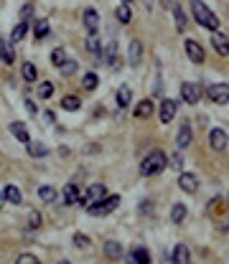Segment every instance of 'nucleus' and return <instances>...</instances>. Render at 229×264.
<instances>
[{
  "label": "nucleus",
  "mask_w": 229,
  "mask_h": 264,
  "mask_svg": "<svg viewBox=\"0 0 229 264\" xmlns=\"http://www.w3.org/2000/svg\"><path fill=\"white\" fill-rule=\"evenodd\" d=\"M189 5H191V15H194V20H196L199 26L209 28L212 33L219 31V18L209 10V5H206L204 0H189Z\"/></svg>",
  "instance_id": "f257e3e1"
},
{
  "label": "nucleus",
  "mask_w": 229,
  "mask_h": 264,
  "mask_svg": "<svg viewBox=\"0 0 229 264\" xmlns=\"http://www.w3.org/2000/svg\"><path fill=\"white\" fill-rule=\"evenodd\" d=\"M165 165H168L165 152H163V150H153V152L145 155V160L140 163V173H143V175H155V173H163Z\"/></svg>",
  "instance_id": "f03ea898"
},
{
  "label": "nucleus",
  "mask_w": 229,
  "mask_h": 264,
  "mask_svg": "<svg viewBox=\"0 0 229 264\" xmlns=\"http://www.w3.org/2000/svg\"><path fill=\"white\" fill-rule=\"evenodd\" d=\"M117 206H120V196H107L105 201L89 206V216H107V213H112Z\"/></svg>",
  "instance_id": "7ed1b4c3"
},
{
  "label": "nucleus",
  "mask_w": 229,
  "mask_h": 264,
  "mask_svg": "<svg viewBox=\"0 0 229 264\" xmlns=\"http://www.w3.org/2000/svg\"><path fill=\"white\" fill-rule=\"evenodd\" d=\"M206 97H209V102H214V104H227L229 102V84H224V81L212 84V86L206 89Z\"/></svg>",
  "instance_id": "20e7f679"
},
{
  "label": "nucleus",
  "mask_w": 229,
  "mask_h": 264,
  "mask_svg": "<svg viewBox=\"0 0 229 264\" xmlns=\"http://www.w3.org/2000/svg\"><path fill=\"white\" fill-rule=\"evenodd\" d=\"M105 198H107V188H105L102 183H92V186L87 188V193L81 196V203L94 206V203H99V201H105Z\"/></svg>",
  "instance_id": "39448f33"
},
{
  "label": "nucleus",
  "mask_w": 229,
  "mask_h": 264,
  "mask_svg": "<svg viewBox=\"0 0 229 264\" xmlns=\"http://www.w3.org/2000/svg\"><path fill=\"white\" fill-rule=\"evenodd\" d=\"M181 97H183L186 104H199V99H201V86L194 84V81H183V84H181Z\"/></svg>",
  "instance_id": "423d86ee"
},
{
  "label": "nucleus",
  "mask_w": 229,
  "mask_h": 264,
  "mask_svg": "<svg viewBox=\"0 0 229 264\" xmlns=\"http://www.w3.org/2000/svg\"><path fill=\"white\" fill-rule=\"evenodd\" d=\"M209 145H212V150L222 152V150H224V147L229 145L227 132L222 130V127H212V130H209Z\"/></svg>",
  "instance_id": "0eeeda50"
},
{
  "label": "nucleus",
  "mask_w": 229,
  "mask_h": 264,
  "mask_svg": "<svg viewBox=\"0 0 229 264\" xmlns=\"http://www.w3.org/2000/svg\"><path fill=\"white\" fill-rule=\"evenodd\" d=\"M183 49H186V56H189V61L191 64H204V59H206V54H204V49H201V43H196V41H186L183 43Z\"/></svg>",
  "instance_id": "6e6552de"
},
{
  "label": "nucleus",
  "mask_w": 229,
  "mask_h": 264,
  "mask_svg": "<svg viewBox=\"0 0 229 264\" xmlns=\"http://www.w3.org/2000/svg\"><path fill=\"white\" fill-rule=\"evenodd\" d=\"M176 112H178V102H173V99H163V102H160V109H158V117H160L163 125H168V122L176 117Z\"/></svg>",
  "instance_id": "1a4fd4ad"
},
{
  "label": "nucleus",
  "mask_w": 229,
  "mask_h": 264,
  "mask_svg": "<svg viewBox=\"0 0 229 264\" xmlns=\"http://www.w3.org/2000/svg\"><path fill=\"white\" fill-rule=\"evenodd\" d=\"M178 186H181L183 193H196V191H199V178H196V173H181V175H178Z\"/></svg>",
  "instance_id": "9d476101"
},
{
  "label": "nucleus",
  "mask_w": 229,
  "mask_h": 264,
  "mask_svg": "<svg viewBox=\"0 0 229 264\" xmlns=\"http://www.w3.org/2000/svg\"><path fill=\"white\" fill-rule=\"evenodd\" d=\"M212 46H214V51H217L219 56H229V38L222 31L212 33Z\"/></svg>",
  "instance_id": "9b49d317"
},
{
  "label": "nucleus",
  "mask_w": 229,
  "mask_h": 264,
  "mask_svg": "<svg viewBox=\"0 0 229 264\" xmlns=\"http://www.w3.org/2000/svg\"><path fill=\"white\" fill-rule=\"evenodd\" d=\"M128 264H151V252L145 247H133L130 254H128Z\"/></svg>",
  "instance_id": "f8f14e48"
},
{
  "label": "nucleus",
  "mask_w": 229,
  "mask_h": 264,
  "mask_svg": "<svg viewBox=\"0 0 229 264\" xmlns=\"http://www.w3.org/2000/svg\"><path fill=\"white\" fill-rule=\"evenodd\" d=\"M191 140H194L191 125H189V122H183V125H181V130H178V137H176V147H178V150H186V147L191 145Z\"/></svg>",
  "instance_id": "ddd939ff"
},
{
  "label": "nucleus",
  "mask_w": 229,
  "mask_h": 264,
  "mask_svg": "<svg viewBox=\"0 0 229 264\" xmlns=\"http://www.w3.org/2000/svg\"><path fill=\"white\" fill-rule=\"evenodd\" d=\"M8 130L13 132V137L18 140V142H31V132H28V127H26V122H10V127Z\"/></svg>",
  "instance_id": "4468645a"
},
{
  "label": "nucleus",
  "mask_w": 229,
  "mask_h": 264,
  "mask_svg": "<svg viewBox=\"0 0 229 264\" xmlns=\"http://www.w3.org/2000/svg\"><path fill=\"white\" fill-rule=\"evenodd\" d=\"M81 20H84V28H87L89 33H94V31H97V26H99V13H97L94 8H87V10H84V15H81Z\"/></svg>",
  "instance_id": "2eb2a0df"
},
{
  "label": "nucleus",
  "mask_w": 229,
  "mask_h": 264,
  "mask_svg": "<svg viewBox=\"0 0 229 264\" xmlns=\"http://www.w3.org/2000/svg\"><path fill=\"white\" fill-rule=\"evenodd\" d=\"M173 264H191V254H189V247L186 244H176L173 247V254H171Z\"/></svg>",
  "instance_id": "dca6fc26"
},
{
  "label": "nucleus",
  "mask_w": 229,
  "mask_h": 264,
  "mask_svg": "<svg viewBox=\"0 0 229 264\" xmlns=\"http://www.w3.org/2000/svg\"><path fill=\"white\" fill-rule=\"evenodd\" d=\"M61 193H64L61 198H64V203H67V206H74V203H79V201H81V196H79V188H76V183H67Z\"/></svg>",
  "instance_id": "f3484780"
},
{
  "label": "nucleus",
  "mask_w": 229,
  "mask_h": 264,
  "mask_svg": "<svg viewBox=\"0 0 229 264\" xmlns=\"http://www.w3.org/2000/svg\"><path fill=\"white\" fill-rule=\"evenodd\" d=\"M140 59H143V43L135 38V41H130V54H128V61L133 66L140 64Z\"/></svg>",
  "instance_id": "a211bd4d"
},
{
  "label": "nucleus",
  "mask_w": 229,
  "mask_h": 264,
  "mask_svg": "<svg viewBox=\"0 0 229 264\" xmlns=\"http://www.w3.org/2000/svg\"><path fill=\"white\" fill-rule=\"evenodd\" d=\"M3 193H5V201L13 203V206H20V203H23V196H20V188H18V186H5Z\"/></svg>",
  "instance_id": "6ab92c4d"
},
{
  "label": "nucleus",
  "mask_w": 229,
  "mask_h": 264,
  "mask_svg": "<svg viewBox=\"0 0 229 264\" xmlns=\"http://www.w3.org/2000/svg\"><path fill=\"white\" fill-rule=\"evenodd\" d=\"M130 99H133V92H130V86H128V84H122V86L117 89V107H120V109H125V107L130 104Z\"/></svg>",
  "instance_id": "aec40b11"
},
{
  "label": "nucleus",
  "mask_w": 229,
  "mask_h": 264,
  "mask_svg": "<svg viewBox=\"0 0 229 264\" xmlns=\"http://www.w3.org/2000/svg\"><path fill=\"white\" fill-rule=\"evenodd\" d=\"M105 254H107L110 259H120V257H125L120 241H105Z\"/></svg>",
  "instance_id": "412c9836"
},
{
  "label": "nucleus",
  "mask_w": 229,
  "mask_h": 264,
  "mask_svg": "<svg viewBox=\"0 0 229 264\" xmlns=\"http://www.w3.org/2000/svg\"><path fill=\"white\" fill-rule=\"evenodd\" d=\"M87 51H89L94 59H99V56H102V46H99V41H97V36H94V33H89V36H87Z\"/></svg>",
  "instance_id": "4be33fe9"
},
{
  "label": "nucleus",
  "mask_w": 229,
  "mask_h": 264,
  "mask_svg": "<svg viewBox=\"0 0 229 264\" xmlns=\"http://www.w3.org/2000/svg\"><path fill=\"white\" fill-rule=\"evenodd\" d=\"M28 155L31 158H46L49 155V147L44 142H28Z\"/></svg>",
  "instance_id": "5701e85b"
},
{
  "label": "nucleus",
  "mask_w": 229,
  "mask_h": 264,
  "mask_svg": "<svg viewBox=\"0 0 229 264\" xmlns=\"http://www.w3.org/2000/svg\"><path fill=\"white\" fill-rule=\"evenodd\" d=\"M33 36H36V38H46V36H49V20H46V18H38V20L33 23Z\"/></svg>",
  "instance_id": "b1692460"
},
{
  "label": "nucleus",
  "mask_w": 229,
  "mask_h": 264,
  "mask_svg": "<svg viewBox=\"0 0 229 264\" xmlns=\"http://www.w3.org/2000/svg\"><path fill=\"white\" fill-rule=\"evenodd\" d=\"M26 33H28V23H18L15 28H13V33H10V43H18V41H23L26 38Z\"/></svg>",
  "instance_id": "393cba45"
},
{
  "label": "nucleus",
  "mask_w": 229,
  "mask_h": 264,
  "mask_svg": "<svg viewBox=\"0 0 229 264\" xmlns=\"http://www.w3.org/2000/svg\"><path fill=\"white\" fill-rule=\"evenodd\" d=\"M81 86H84L87 92H94V89L99 86V76H97L94 71H89V74H84V79H81Z\"/></svg>",
  "instance_id": "a878e982"
},
{
  "label": "nucleus",
  "mask_w": 229,
  "mask_h": 264,
  "mask_svg": "<svg viewBox=\"0 0 229 264\" xmlns=\"http://www.w3.org/2000/svg\"><path fill=\"white\" fill-rule=\"evenodd\" d=\"M183 218H186V206H183V203H173V206H171V221H173V224H181Z\"/></svg>",
  "instance_id": "bb28decb"
},
{
  "label": "nucleus",
  "mask_w": 229,
  "mask_h": 264,
  "mask_svg": "<svg viewBox=\"0 0 229 264\" xmlns=\"http://www.w3.org/2000/svg\"><path fill=\"white\" fill-rule=\"evenodd\" d=\"M151 115H153V102L151 99H143V102L135 107V117L145 120V117H151Z\"/></svg>",
  "instance_id": "cd10ccee"
},
{
  "label": "nucleus",
  "mask_w": 229,
  "mask_h": 264,
  "mask_svg": "<svg viewBox=\"0 0 229 264\" xmlns=\"http://www.w3.org/2000/svg\"><path fill=\"white\" fill-rule=\"evenodd\" d=\"M38 198H41L44 203H54V201H56V188H54V186H41V188H38Z\"/></svg>",
  "instance_id": "c85d7f7f"
},
{
  "label": "nucleus",
  "mask_w": 229,
  "mask_h": 264,
  "mask_svg": "<svg viewBox=\"0 0 229 264\" xmlns=\"http://www.w3.org/2000/svg\"><path fill=\"white\" fill-rule=\"evenodd\" d=\"M20 76H23L26 81H36V76H38V69L31 64V61H26V64L20 66Z\"/></svg>",
  "instance_id": "c756f323"
},
{
  "label": "nucleus",
  "mask_w": 229,
  "mask_h": 264,
  "mask_svg": "<svg viewBox=\"0 0 229 264\" xmlns=\"http://www.w3.org/2000/svg\"><path fill=\"white\" fill-rule=\"evenodd\" d=\"M115 13H117V20H120V23H130V20H133L130 5H122V3H120V5L115 8Z\"/></svg>",
  "instance_id": "7c9ffc66"
},
{
  "label": "nucleus",
  "mask_w": 229,
  "mask_h": 264,
  "mask_svg": "<svg viewBox=\"0 0 229 264\" xmlns=\"http://www.w3.org/2000/svg\"><path fill=\"white\" fill-rule=\"evenodd\" d=\"M171 10H173V20H176V28H178V31H183V28H186V15H183L181 5L176 3V5L171 8Z\"/></svg>",
  "instance_id": "2f4dec72"
},
{
  "label": "nucleus",
  "mask_w": 229,
  "mask_h": 264,
  "mask_svg": "<svg viewBox=\"0 0 229 264\" xmlns=\"http://www.w3.org/2000/svg\"><path fill=\"white\" fill-rule=\"evenodd\" d=\"M61 107H64V109H69V112H76V109L81 107V99L74 97V94H69V97H64V99H61Z\"/></svg>",
  "instance_id": "473e14b6"
},
{
  "label": "nucleus",
  "mask_w": 229,
  "mask_h": 264,
  "mask_svg": "<svg viewBox=\"0 0 229 264\" xmlns=\"http://www.w3.org/2000/svg\"><path fill=\"white\" fill-rule=\"evenodd\" d=\"M64 61H67V49H61V46H59V49H54V51H51V64L61 66Z\"/></svg>",
  "instance_id": "72a5a7b5"
},
{
  "label": "nucleus",
  "mask_w": 229,
  "mask_h": 264,
  "mask_svg": "<svg viewBox=\"0 0 229 264\" xmlns=\"http://www.w3.org/2000/svg\"><path fill=\"white\" fill-rule=\"evenodd\" d=\"M0 59H3V64H13V59H15L13 43H5V46H3V51H0Z\"/></svg>",
  "instance_id": "f704fd0d"
},
{
  "label": "nucleus",
  "mask_w": 229,
  "mask_h": 264,
  "mask_svg": "<svg viewBox=\"0 0 229 264\" xmlns=\"http://www.w3.org/2000/svg\"><path fill=\"white\" fill-rule=\"evenodd\" d=\"M54 94V84L51 81H41L38 84V99H49Z\"/></svg>",
  "instance_id": "c9c22d12"
},
{
  "label": "nucleus",
  "mask_w": 229,
  "mask_h": 264,
  "mask_svg": "<svg viewBox=\"0 0 229 264\" xmlns=\"http://www.w3.org/2000/svg\"><path fill=\"white\" fill-rule=\"evenodd\" d=\"M59 69H61V74H64V76H72V74L76 71V61H72V59H67V61H64V64L59 66Z\"/></svg>",
  "instance_id": "e433bc0d"
},
{
  "label": "nucleus",
  "mask_w": 229,
  "mask_h": 264,
  "mask_svg": "<svg viewBox=\"0 0 229 264\" xmlns=\"http://www.w3.org/2000/svg\"><path fill=\"white\" fill-rule=\"evenodd\" d=\"M28 226H31V229H38V226H41V213H38V211H31V213H28Z\"/></svg>",
  "instance_id": "4c0bfd02"
},
{
  "label": "nucleus",
  "mask_w": 229,
  "mask_h": 264,
  "mask_svg": "<svg viewBox=\"0 0 229 264\" xmlns=\"http://www.w3.org/2000/svg\"><path fill=\"white\" fill-rule=\"evenodd\" d=\"M74 247L87 249V247H89V236H84V234H74Z\"/></svg>",
  "instance_id": "58836bf2"
},
{
  "label": "nucleus",
  "mask_w": 229,
  "mask_h": 264,
  "mask_svg": "<svg viewBox=\"0 0 229 264\" xmlns=\"http://www.w3.org/2000/svg\"><path fill=\"white\" fill-rule=\"evenodd\" d=\"M15 264H41V262H38V257H33V254H20V257L15 259Z\"/></svg>",
  "instance_id": "ea45409f"
},
{
  "label": "nucleus",
  "mask_w": 229,
  "mask_h": 264,
  "mask_svg": "<svg viewBox=\"0 0 229 264\" xmlns=\"http://www.w3.org/2000/svg\"><path fill=\"white\" fill-rule=\"evenodd\" d=\"M41 120H44V125H54V122H56V115H54V109H44Z\"/></svg>",
  "instance_id": "a19ab883"
},
{
  "label": "nucleus",
  "mask_w": 229,
  "mask_h": 264,
  "mask_svg": "<svg viewBox=\"0 0 229 264\" xmlns=\"http://www.w3.org/2000/svg\"><path fill=\"white\" fill-rule=\"evenodd\" d=\"M31 10H33V5H31V3H26V5L20 8V18H23V23H26V18L31 15Z\"/></svg>",
  "instance_id": "79ce46f5"
},
{
  "label": "nucleus",
  "mask_w": 229,
  "mask_h": 264,
  "mask_svg": "<svg viewBox=\"0 0 229 264\" xmlns=\"http://www.w3.org/2000/svg\"><path fill=\"white\" fill-rule=\"evenodd\" d=\"M26 107H28V112H31V115H38V107H36V102H33V99H26Z\"/></svg>",
  "instance_id": "37998d69"
},
{
  "label": "nucleus",
  "mask_w": 229,
  "mask_h": 264,
  "mask_svg": "<svg viewBox=\"0 0 229 264\" xmlns=\"http://www.w3.org/2000/svg\"><path fill=\"white\" fill-rule=\"evenodd\" d=\"M171 165H173V168H181V155H176V158L171 160Z\"/></svg>",
  "instance_id": "c03bdc74"
},
{
  "label": "nucleus",
  "mask_w": 229,
  "mask_h": 264,
  "mask_svg": "<svg viewBox=\"0 0 229 264\" xmlns=\"http://www.w3.org/2000/svg\"><path fill=\"white\" fill-rule=\"evenodd\" d=\"M3 206H5V193L0 191V208H3Z\"/></svg>",
  "instance_id": "a18cd8bd"
},
{
  "label": "nucleus",
  "mask_w": 229,
  "mask_h": 264,
  "mask_svg": "<svg viewBox=\"0 0 229 264\" xmlns=\"http://www.w3.org/2000/svg\"><path fill=\"white\" fill-rule=\"evenodd\" d=\"M120 3H122V5H130V3H133V0H120Z\"/></svg>",
  "instance_id": "49530a36"
},
{
  "label": "nucleus",
  "mask_w": 229,
  "mask_h": 264,
  "mask_svg": "<svg viewBox=\"0 0 229 264\" xmlns=\"http://www.w3.org/2000/svg\"><path fill=\"white\" fill-rule=\"evenodd\" d=\"M3 46H5V43H3V38H0V51H3Z\"/></svg>",
  "instance_id": "de8ad7c7"
},
{
  "label": "nucleus",
  "mask_w": 229,
  "mask_h": 264,
  "mask_svg": "<svg viewBox=\"0 0 229 264\" xmlns=\"http://www.w3.org/2000/svg\"><path fill=\"white\" fill-rule=\"evenodd\" d=\"M59 264H72V262H59Z\"/></svg>",
  "instance_id": "09e8293b"
}]
</instances>
